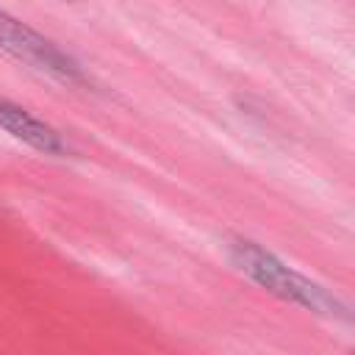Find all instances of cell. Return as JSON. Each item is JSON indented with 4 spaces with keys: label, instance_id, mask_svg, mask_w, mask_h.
Returning a JSON list of instances; mask_svg holds the SVG:
<instances>
[{
    "label": "cell",
    "instance_id": "3957f363",
    "mask_svg": "<svg viewBox=\"0 0 355 355\" xmlns=\"http://www.w3.org/2000/svg\"><path fill=\"white\" fill-rule=\"evenodd\" d=\"M0 130H6L11 139L28 144L42 155H53V158L72 155V144L53 125L33 116L28 108H22L8 97H0Z\"/></svg>",
    "mask_w": 355,
    "mask_h": 355
},
{
    "label": "cell",
    "instance_id": "6da1fadb",
    "mask_svg": "<svg viewBox=\"0 0 355 355\" xmlns=\"http://www.w3.org/2000/svg\"><path fill=\"white\" fill-rule=\"evenodd\" d=\"M227 258L247 280H252L263 291L275 294L277 300L291 302L302 311L319 313V316L333 319V322H344V324L352 322L349 305L336 291L311 280L300 269L288 266L280 255H275L263 244L244 239V236H230L227 239Z\"/></svg>",
    "mask_w": 355,
    "mask_h": 355
},
{
    "label": "cell",
    "instance_id": "277c9868",
    "mask_svg": "<svg viewBox=\"0 0 355 355\" xmlns=\"http://www.w3.org/2000/svg\"><path fill=\"white\" fill-rule=\"evenodd\" d=\"M67 3H72V0H67Z\"/></svg>",
    "mask_w": 355,
    "mask_h": 355
},
{
    "label": "cell",
    "instance_id": "7a4b0ae2",
    "mask_svg": "<svg viewBox=\"0 0 355 355\" xmlns=\"http://www.w3.org/2000/svg\"><path fill=\"white\" fill-rule=\"evenodd\" d=\"M0 50L11 55L14 61L25 64L33 72H42L64 86H89V75L80 67V61L58 47L53 39L14 17L11 11L0 8Z\"/></svg>",
    "mask_w": 355,
    "mask_h": 355
}]
</instances>
